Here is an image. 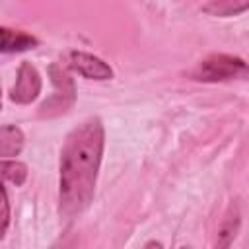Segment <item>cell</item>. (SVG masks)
Instances as JSON below:
<instances>
[{
  "instance_id": "6da1fadb",
  "label": "cell",
  "mask_w": 249,
  "mask_h": 249,
  "mask_svg": "<svg viewBox=\"0 0 249 249\" xmlns=\"http://www.w3.org/2000/svg\"><path fill=\"white\" fill-rule=\"evenodd\" d=\"M105 130L99 119H88L74 126L60 150L58 200L60 214L74 218L93 200L97 173L101 165Z\"/></svg>"
},
{
  "instance_id": "7a4b0ae2",
  "label": "cell",
  "mask_w": 249,
  "mask_h": 249,
  "mask_svg": "<svg viewBox=\"0 0 249 249\" xmlns=\"http://www.w3.org/2000/svg\"><path fill=\"white\" fill-rule=\"evenodd\" d=\"M247 76V62L231 54H212L196 64L193 78L198 82H226Z\"/></svg>"
},
{
  "instance_id": "3957f363",
  "label": "cell",
  "mask_w": 249,
  "mask_h": 249,
  "mask_svg": "<svg viewBox=\"0 0 249 249\" xmlns=\"http://www.w3.org/2000/svg\"><path fill=\"white\" fill-rule=\"evenodd\" d=\"M49 74H51V82H53L54 93L39 107V115L41 117H58V115L66 113L74 105L76 88H74V82H72L70 74L62 66L53 64L49 68Z\"/></svg>"
},
{
  "instance_id": "277c9868",
  "label": "cell",
  "mask_w": 249,
  "mask_h": 249,
  "mask_svg": "<svg viewBox=\"0 0 249 249\" xmlns=\"http://www.w3.org/2000/svg\"><path fill=\"white\" fill-rule=\"evenodd\" d=\"M27 177V167L21 161L14 160H0V239L6 235L10 226V200L6 191V181L14 185H23Z\"/></svg>"
},
{
  "instance_id": "5b68a950",
  "label": "cell",
  "mask_w": 249,
  "mask_h": 249,
  "mask_svg": "<svg viewBox=\"0 0 249 249\" xmlns=\"http://www.w3.org/2000/svg\"><path fill=\"white\" fill-rule=\"evenodd\" d=\"M39 93H41V74L37 72V68L31 62H21L18 68L16 84L10 91V99L14 103L25 105V103H31L33 99H37Z\"/></svg>"
},
{
  "instance_id": "8992f818",
  "label": "cell",
  "mask_w": 249,
  "mask_h": 249,
  "mask_svg": "<svg viewBox=\"0 0 249 249\" xmlns=\"http://www.w3.org/2000/svg\"><path fill=\"white\" fill-rule=\"evenodd\" d=\"M70 66L88 80H111L113 78V70L107 62H103L101 58L93 54L82 53V51L70 53Z\"/></svg>"
},
{
  "instance_id": "52a82bcc",
  "label": "cell",
  "mask_w": 249,
  "mask_h": 249,
  "mask_svg": "<svg viewBox=\"0 0 249 249\" xmlns=\"http://www.w3.org/2000/svg\"><path fill=\"white\" fill-rule=\"evenodd\" d=\"M239 224H241V214H239V206L237 202H231L220 228H218V235H216V243H214V249H230L235 235H237V230H239Z\"/></svg>"
},
{
  "instance_id": "ba28073f",
  "label": "cell",
  "mask_w": 249,
  "mask_h": 249,
  "mask_svg": "<svg viewBox=\"0 0 249 249\" xmlns=\"http://www.w3.org/2000/svg\"><path fill=\"white\" fill-rule=\"evenodd\" d=\"M39 41L25 31L0 27V53H23V51L35 49Z\"/></svg>"
},
{
  "instance_id": "9c48e42d",
  "label": "cell",
  "mask_w": 249,
  "mask_h": 249,
  "mask_svg": "<svg viewBox=\"0 0 249 249\" xmlns=\"http://www.w3.org/2000/svg\"><path fill=\"white\" fill-rule=\"evenodd\" d=\"M23 150V132L16 124H0V158H16Z\"/></svg>"
},
{
  "instance_id": "30bf717a",
  "label": "cell",
  "mask_w": 249,
  "mask_h": 249,
  "mask_svg": "<svg viewBox=\"0 0 249 249\" xmlns=\"http://www.w3.org/2000/svg\"><path fill=\"white\" fill-rule=\"evenodd\" d=\"M249 8V2H231V0H214V2H208L202 6L204 12L212 14V16H235L243 10Z\"/></svg>"
},
{
  "instance_id": "8fae6325",
  "label": "cell",
  "mask_w": 249,
  "mask_h": 249,
  "mask_svg": "<svg viewBox=\"0 0 249 249\" xmlns=\"http://www.w3.org/2000/svg\"><path fill=\"white\" fill-rule=\"evenodd\" d=\"M142 249H163V247H161V243H160V241H148Z\"/></svg>"
},
{
  "instance_id": "7c38bea8",
  "label": "cell",
  "mask_w": 249,
  "mask_h": 249,
  "mask_svg": "<svg viewBox=\"0 0 249 249\" xmlns=\"http://www.w3.org/2000/svg\"><path fill=\"white\" fill-rule=\"evenodd\" d=\"M53 249H72V245L68 243V241H60L56 247H53Z\"/></svg>"
},
{
  "instance_id": "4fadbf2b",
  "label": "cell",
  "mask_w": 249,
  "mask_h": 249,
  "mask_svg": "<svg viewBox=\"0 0 249 249\" xmlns=\"http://www.w3.org/2000/svg\"><path fill=\"white\" fill-rule=\"evenodd\" d=\"M0 109H2V91H0Z\"/></svg>"
},
{
  "instance_id": "5bb4252c",
  "label": "cell",
  "mask_w": 249,
  "mask_h": 249,
  "mask_svg": "<svg viewBox=\"0 0 249 249\" xmlns=\"http://www.w3.org/2000/svg\"><path fill=\"white\" fill-rule=\"evenodd\" d=\"M181 249H189V247H181Z\"/></svg>"
}]
</instances>
